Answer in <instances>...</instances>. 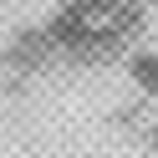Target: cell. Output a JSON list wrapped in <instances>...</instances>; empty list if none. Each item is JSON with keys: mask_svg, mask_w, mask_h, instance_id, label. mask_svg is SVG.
<instances>
[{"mask_svg": "<svg viewBox=\"0 0 158 158\" xmlns=\"http://www.w3.org/2000/svg\"><path fill=\"white\" fill-rule=\"evenodd\" d=\"M127 72H133V82L143 87V92H158V56H133Z\"/></svg>", "mask_w": 158, "mask_h": 158, "instance_id": "1", "label": "cell"}]
</instances>
